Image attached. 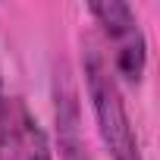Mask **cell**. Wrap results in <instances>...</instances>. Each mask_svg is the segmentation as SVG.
<instances>
[{"label": "cell", "instance_id": "1", "mask_svg": "<svg viewBox=\"0 0 160 160\" xmlns=\"http://www.w3.org/2000/svg\"><path fill=\"white\" fill-rule=\"evenodd\" d=\"M82 75H85L88 104H91V113L98 122V135H101L110 160H144L138 132L132 126V116H129L122 91H119V82H116L110 63L104 60V53L91 41H82Z\"/></svg>", "mask_w": 160, "mask_h": 160}, {"label": "cell", "instance_id": "2", "mask_svg": "<svg viewBox=\"0 0 160 160\" xmlns=\"http://www.w3.org/2000/svg\"><path fill=\"white\" fill-rule=\"evenodd\" d=\"M88 13L101 25L104 41L110 47V69L126 82L138 85L148 69V38L138 25L135 10L122 0H104V3H91Z\"/></svg>", "mask_w": 160, "mask_h": 160}, {"label": "cell", "instance_id": "3", "mask_svg": "<svg viewBox=\"0 0 160 160\" xmlns=\"http://www.w3.org/2000/svg\"><path fill=\"white\" fill-rule=\"evenodd\" d=\"M53 116H57V154L60 160H94L85 129H82V107L78 94L69 82V72L60 69L53 78Z\"/></svg>", "mask_w": 160, "mask_h": 160}, {"label": "cell", "instance_id": "4", "mask_svg": "<svg viewBox=\"0 0 160 160\" xmlns=\"http://www.w3.org/2000/svg\"><path fill=\"white\" fill-rule=\"evenodd\" d=\"M7 160H53L44 129L19 98L7 101Z\"/></svg>", "mask_w": 160, "mask_h": 160}, {"label": "cell", "instance_id": "5", "mask_svg": "<svg viewBox=\"0 0 160 160\" xmlns=\"http://www.w3.org/2000/svg\"><path fill=\"white\" fill-rule=\"evenodd\" d=\"M0 160H7V98L0 88Z\"/></svg>", "mask_w": 160, "mask_h": 160}]
</instances>
